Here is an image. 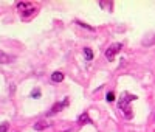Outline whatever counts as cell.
<instances>
[{
  "label": "cell",
  "instance_id": "6da1fadb",
  "mask_svg": "<svg viewBox=\"0 0 155 132\" xmlns=\"http://www.w3.org/2000/svg\"><path fill=\"white\" fill-rule=\"evenodd\" d=\"M136 100V96L135 95H130V93H123L121 95V98L120 101H118V107H120V110L124 113V117L126 118H132L133 117V113H132V107H130V103Z\"/></svg>",
  "mask_w": 155,
  "mask_h": 132
},
{
  "label": "cell",
  "instance_id": "7a4b0ae2",
  "mask_svg": "<svg viewBox=\"0 0 155 132\" xmlns=\"http://www.w3.org/2000/svg\"><path fill=\"white\" fill-rule=\"evenodd\" d=\"M121 48H123V44H120V42H118V44H112V45L106 50V58H107L109 61H112V59L115 58L116 53L121 51Z\"/></svg>",
  "mask_w": 155,
  "mask_h": 132
},
{
  "label": "cell",
  "instance_id": "3957f363",
  "mask_svg": "<svg viewBox=\"0 0 155 132\" xmlns=\"http://www.w3.org/2000/svg\"><path fill=\"white\" fill-rule=\"evenodd\" d=\"M67 104H68V101H67V100L64 101V103H56V104L53 106V109H51V110L48 112V115H54V113H58L59 110H62L64 107H65Z\"/></svg>",
  "mask_w": 155,
  "mask_h": 132
},
{
  "label": "cell",
  "instance_id": "277c9868",
  "mask_svg": "<svg viewBox=\"0 0 155 132\" xmlns=\"http://www.w3.org/2000/svg\"><path fill=\"white\" fill-rule=\"evenodd\" d=\"M13 56H10V55H6L5 51H2L0 50V64H10V62H13Z\"/></svg>",
  "mask_w": 155,
  "mask_h": 132
},
{
  "label": "cell",
  "instance_id": "5b68a950",
  "mask_svg": "<svg viewBox=\"0 0 155 132\" xmlns=\"http://www.w3.org/2000/svg\"><path fill=\"white\" fill-rule=\"evenodd\" d=\"M51 81H53V82H62V81H64V73L54 72V73L51 75Z\"/></svg>",
  "mask_w": 155,
  "mask_h": 132
},
{
  "label": "cell",
  "instance_id": "8992f818",
  "mask_svg": "<svg viewBox=\"0 0 155 132\" xmlns=\"http://www.w3.org/2000/svg\"><path fill=\"white\" fill-rule=\"evenodd\" d=\"M92 120H90V117L87 115V113H82V115H81L79 118H78V123L81 126H84V124H87V123H90Z\"/></svg>",
  "mask_w": 155,
  "mask_h": 132
},
{
  "label": "cell",
  "instance_id": "52a82bcc",
  "mask_svg": "<svg viewBox=\"0 0 155 132\" xmlns=\"http://www.w3.org/2000/svg\"><path fill=\"white\" fill-rule=\"evenodd\" d=\"M48 126H50L48 123H45V121H39V123H36V124H34V129H36V130H42V129L48 128Z\"/></svg>",
  "mask_w": 155,
  "mask_h": 132
},
{
  "label": "cell",
  "instance_id": "ba28073f",
  "mask_svg": "<svg viewBox=\"0 0 155 132\" xmlns=\"http://www.w3.org/2000/svg\"><path fill=\"white\" fill-rule=\"evenodd\" d=\"M84 56L87 58V61H92L93 59V51L90 48H84Z\"/></svg>",
  "mask_w": 155,
  "mask_h": 132
},
{
  "label": "cell",
  "instance_id": "9c48e42d",
  "mask_svg": "<svg viewBox=\"0 0 155 132\" xmlns=\"http://www.w3.org/2000/svg\"><path fill=\"white\" fill-rule=\"evenodd\" d=\"M106 100H107L109 103L115 101V93H113V92H109V93H107V96H106Z\"/></svg>",
  "mask_w": 155,
  "mask_h": 132
},
{
  "label": "cell",
  "instance_id": "30bf717a",
  "mask_svg": "<svg viewBox=\"0 0 155 132\" xmlns=\"http://www.w3.org/2000/svg\"><path fill=\"white\" fill-rule=\"evenodd\" d=\"M31 96H33V98H39V96H40V90L39 89H34L31 92Z\"/></svg>",
  "mask_w": 155,
  "mask_h": 132
},
{
  "label": "cell",
  "instance_id": "8fae6325",
  "mask_svg": "<svg viewBox=\"0 0 155 132\" xmlns=\"http://www.w3.org/2000/svg\"><path fill=\"white\" fill-rule=\"evenodd\" d=\"M8 130V123H3L2 126H0V132H6Z\"/></svg>",
  "mask_w": 155,
  "mask_h": 132
}]
</instances>
